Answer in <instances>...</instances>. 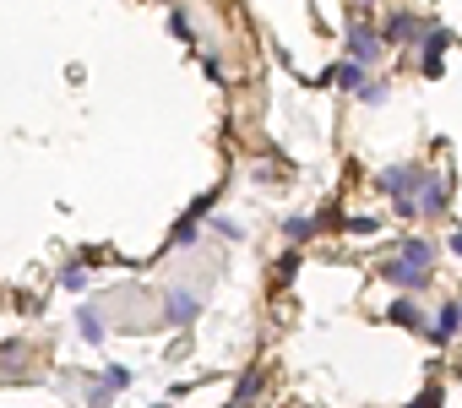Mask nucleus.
Returning <instances> with one entry per match:
<instances>
[{"label":"nucleus","mask_w":462,"mask_h":408,"mask_svg":"<svg viewBox=\"0 0 462 408\" xmlns=\"http://www.w3.org/2000/svg\"><path fill=\"white\" fill-rule=\"evenodd\" d=\"M60 289L82 294V289H88V267H82V261H65V267H60Z\"/></svg>","instance_id":"obj_14"},{"label":"nucleus","mask_w":462,"mask_h":408,"mask_svg":"<svg viewBox=\"0 0 462 408\" xmlns=\"http://www.w3.org/2000/svg\"><path fill=\"white\" fill-rule=\"evenodd\" d=\"M424 33H430V17H419V12H391L386 28H381L386 44H408V38H424Z\"/></svg>","instance_id":"obj_5"},{"label":"nucleus","mask_w":462,"mask_h":408,"mask_svg":"<svg viewBox=\"0 0 462 408\" xmlns=\"http://www.w3.org/2000/svg\"><path fill=\"white\" fill-rule=\"evenodd\" d=\"M457 332H462V300L441 305V316H435V327H430V344H451Z\"/></svg>","instance_id":"obj_9"},{"label":"nucleus","mask_w":462,"mask_h":408,"mask_svg":"<svg viewBox=\"0 0 462 408\" xmlns=\"http://www.w3.org/2000/svg\"><path fill=\"white\" fill-rule=\"evenodd\" d=\"M196 316H202V300H196V294H185V289L164 294V321H169V327H190Z\"/></svg>","instance_id":"obj_7"},{"label":"nucleus","mask_w":462,"mask_h":408,"mask_svg":"<svg viewBox=\"0 0 462 408\" xmlns=\"http://www.w3.org/2000/svg\"><path fill=\"white\" fill-rule=\"evenodd\" d=\"M359 98H365V104H386V98H391V82H365Z\"/></svg>","instance_id":"obj_18"},{"label":"nucleus","mask_w":462,"mask_h":408,"mask_svg":"<svg viewBox=\"0 0 462 408\" xmlns=\"http://www.w3.org/2000/svg\"><path fill=\"white\" fill-rule=\"evenodd\" d=\"M153 408H164V403H153Z\"/></svg>","instance_id":"obj_24"},{"label":"nucleus","mask_w":462,"mask_h":408,"mask_svg":"<svg viewBox=\"0 0 462 408\" xmlns=\"http://www.w3.org/2000/svg\"><path fill=\"white\" fill-rule=\"evenodd\" d=\"M381 28H370V22H349V60H359V65H375L381 60Z\"/></svg>","instance_id":"obj_3"},{"label":"nucleus","mask_w":462,"mask_h":408,"mask_svg":"<svg viewBox=\"0 0 462 408\" xmlns=\"http://www.w3.org/2000/svg\"><path fill=\"white\" fill-rule=\"evenodd\" d=\"M398 256H408V261H419V267L435 272V245H430L424 234H403V240H398Z\"/></svg>","instance_id":"obj_10"},{"label":"nucleus","mask_w":462,"mask_h":408,"mask_svg":"<svg viewBox=\"0 0 462 408\" xmlns=\"http://www.w3.org/2000/svg\"><path fill=\"white\" fill-rule=\"evenodd\" d=\"M283 234H289V245H305V240H315V218H305V213H299V218H289V224H283Z\"/></svg>","instance_id":"obj_15"},{"label":"nucleus","mask_w":462,"mask_h":408,"mask_svg":"<svg viewBox=\"0 0 462 408\" xmlns=\"http://www.w3.org/2000/svg\"><path fill=\"white\" fill-rule=\"evenodd\" d=\"M109 403H114V392H109L104 381H93V387H88V408H109Z\"/></svg>","instance_id":"obj_19"},{"label":"nucleus","mask_w":462,"mask_h":408,"mask_svg":"<svg viewBox=\"0 0 462 408\" xmlns=\"http://www.w3.org/2000/svg\"><path fill=\"white\" fill-rule=\"evenodd\" d=\"M370 72V65H359V60H343V65H332V72H326V82H332V88H343V93H365V77Z\"/></svg>","instance_id":"obj_8"},{"label":"nucleus","mask_w":462,"mask_h":408,"mask_svg":"<svg viewBox=\"0 0 462 408\" xmlns=\"http://www.w3.org/2000/svg\"><path fill=\"white\" fill-rule=\"evenodd\" d=\"M386 321H398V327H414V332H424V310L403 294V300H391V310H386Z\"/></svg>","instance_id":"obj_11"},{"label":"nucleus","mask_w":462,"mask_h":408,"mask_svg":"<svg viewBox=\"0 0 462 408\" xmlns=\"http://www.w3.org/2000/svg\"><path fill=\"white\" fill-rule=\"evenodd\" d=\"M441 397H446V392H441V381H430V387H424V392H419L408 408H441Z\"/></svg>","instance_id":"obj_17"},{"label":"nucleus","mask_w":462,"mask_h":408,"mask_svg":"<svg viewBox=\"0 0 462 408\" xmlns=\"http://www.w3.org/2000/svg\"><path fill=\"white\" fill-rule=\"evenodd\" d=\"M451 251H457V256H462V229H451Z\"/></svg>","instance_id":"obj_23"},{"label":"nucleus","mask_w":462,"mask_h":408,"mask_svg":"<svg viewBox=\"0 0 462 408\" xmlns=\"http://www.w3.org/2000/svg\"><path fill=\"white\" fill-rule=\"evenodd\" d=\"M77 332H82V337H88V344H104V316H98V310H88V305H82V310H77Z\"/></svg>","instance_id":"obj_13"},{"label":"nucleus","mask_w":462,"mask_h":408,"mask_svg":"<svg viewBox=\"0 0 462 408\" xmlns=\"http://www.w3.org/2000/svg\"><path fill=\"white\" fill-rule=\"evenodd\" d=\"M349 234H375V218H349Z\"/></svg>","instance_id":"obj_22"},{"label":"nucleus","mask_w":462,"mask_h":408,"mask_svg":"<svg viewBox=\"0 0 462 408\" xmlns=\"http://www.w3.org/2000/svg\"><path fill=\"white\" fill-rule=\"evenodd\" d=\"M446 49H451V33H446L441 22H430V33H424V44H419V72H424V77H441Z\"/></svg>","instance_id":"obj_4"},{"label":"nucleus","mask_w":462,"mask_h":408,"mask_svg":"<svg viewBox=\"0 0 462 408\" xmlns=\"http://www.w3.org/2000/svg\"><path fill=\"white\" fill-rule=\"evenodd\" d=\"M196 240H202V224H196V213H185V218L174 224V234H169V251H190Z\"/></svg>","instance_id":"obj_12"},{"label":"nucleus","mask_w":462,"mask_h":408,"mask_svg":"<svg viewBox=\"0 0 462 408\" xmlns=\"http://www.w3.org/2000/svg\"><path fill=\"white\" fill-rule=\"evenodd\" d=\"M375 278L391 284V289H403V294H419V289L430 284V267H419V261H408V256H386V261L375 267Z\"/></svg>","instance_id":"obj_2"},{"label":"nucleus","mask_w":462,"mask_h":408,"mask_svg":"<svg viewBox=\"0 0 462 408\" xmlns=\"http://www.w3.org/2000/svg\"><path fill=\"white\" fill-rule=\"evenodd\" d=\"M250 397H256V376H239V392H234L229 408H250Z\"/></svg>","instance_id":"obj_20"},{"label":"nucleus","mask_w":462,"mask_h":408,"mask_svg":"<svg viewBox=\"0 0 462 408\" xmlns=\"http://www.w3.org/2000/svg\"><path fill=\"white\" fill-rule=\"evenodd\" d=\"M169 28H174L180 38H190V22H185V12H169Z\"/></svg>","instance_id":"obj_21"},{"label":"nucleus","mask_w":462,"mask_h":408,"mask_svg":"<svg viewBox=\"0 0 462 408\" xmlns=\"http://www.w3.org/2000/svg\"><path fill=\"white\" fill-rule=\"evenodd\" d=\"M419 174H424L419 164H386V169L375 174V185H381V191H386L391 201H403V196L414 191V180H419Z\"/></svg>","instance_id":"obj_6"},{"label":"nucleus","mask_w":462,"mask_h":408,"mask_svg":"<svg viewBox=\"0 0 462 408\" xmlns=\"http://www.w3.org/2000/svg\"><path fill=\"white\" fill-rule=\"evenodd\" d=\"M446 201H451V174H419L414 191L391 208H398V218H441Z\"/></svg>","instance_id":"obj_1"},{"label":"nucleus","mask_w":462,"mask_h":408,"mask_svg":"<svg viewBox=\"0 0 462 408\" xmlns=\"http://www.w3.org/2000/svg\"><path fill=\"white\" fill-rule=\"evenodd\" d=\"M98 381H104L109 392H125V387H130V370H125V365H109V370H104Z\"/></svg>","instance_id":"obj_16"}]
</instances>
